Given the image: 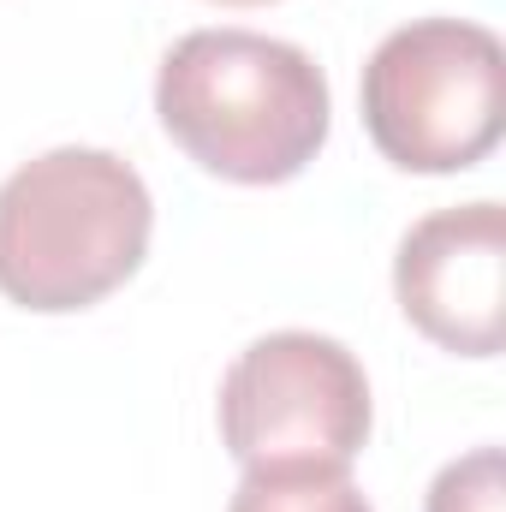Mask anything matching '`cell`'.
<instances>
[{"instance_id":"cell-5","label":"cell","mask_w":506,"mask_h":512,"mask_svg":"<svg viewBox=\"0 0 506 512\" xmlns=\"http://www.w3.org/2000/svg\"><path fill=\"white\" fill-rule=\"evenodd\" d=\"M405 322L459 358H495L506 340V209L459 203L423 215L393 256Z\"/></svg>"},{"instance_id":"cell-8","label":"cell","mask_w":506,"mask_h":512,"mask_svg":"<svg viewBox=\"0 0 506 512\" xmlns=\"http://www.w3.org/2000/svg\"><path fill=\"white\" fill-rule=\"evenodd\" d=\"M221 6H262V0H221Z\"/></svg>"},{"instance_id":"cell-4","label":"cell","mask_w":506,"mask_h":512,"mask_svg":"<svg viewBox=\"0 0 506 512\" xmlns=\"http://www.w3.org/2000/svg\"><path fill=\"white\" fill-rule=\"evenodd\" d=\"M221 441L245 471H352L370 441V376L328 334H262L221 376Z\"/></svg>"},{"instance_id":"cell-6","label":"cell","mask_w":506,"mask_h":512,"mask_svg":"<svg viewBox=\"0 0 506 512\" xmlns=\"http://www.w3.org/2000/svg\"><path fill=\"white\" fill-rule=\"evenodd\" d=\"M227 512H376L346 471L328 465H286V471H245Z\"/></svg>"},{"instance_id":"cell-7","label":"cell","mask_w":506,"mask_h":512,"mask_svg":"<svg viewBox=\"0 0 506 512\" xmlns=\"http://www.w3.org/2000/svg\"><path fill=\"white\" fill-rule=\"evenodd\" d=\"M423 512H506V459L501 447H477L429 483Z\"/></svg>"},{"instance_id":"cell-1","label":"cell","mask_w":506,"mask_h":512,"mask_svg":"<svg viewBox=\"0 0 506 512\" xmlns=\"http://www.w3.org/2000/svg\"><path fill=\"white\" fill-rule=\"evenodd\" d=\"M155 114L203 173L233 185H286L328 143L334 102L322 66L298 42L221 24L167 48Z\"/></svg>"},{"instance_id":"cell-2","label":"cell","mask_w":506,"mask_h":512,"mask_svg":"<svg viewBox=\"0 0 506 512\" xmlns=\"http://www.w3.org/2000/svg\"><path fill=\"white\" fill-rule=\"evenodd\" d=\"M155 203L114 149H48L0 185V298L36 316L90 310L149 256Z\"/></svg>"},{"instance_id":"cell-3","label":"cell","mask_w":506,"mask_h":512,"mask_svg":"<svg viewBox=\"0 0 506 512\" xmlns=\"http://www.w3.org/2000/svg\"><path fill=\"white\" fill-rule=\"evenodd\" d=\"M506 126V48L471 18H411L364 66V131L405 173H465Z\"/></svg>"}]
</instances>
